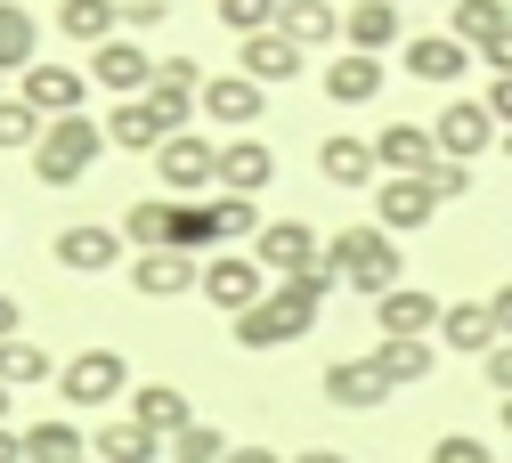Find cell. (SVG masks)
I'll use <instances>...</instances> for the list:
<instances>
[{"label": "cell", "instance_id": "obj_1", "mask_svg": "<svg viewBox=\"0 0 512 463\" xmlns=\"http://www.w3.org/2000/svg\"><path fill=\"white\" fill-rule=\"evenodd\" d=\"M334 285H342V277H334V260H326V269H309V277H293V285H269L261 309H244V317L228 325L236 350H285V342H301L309 325H317V309H326Z\"/></svg>", "mask_w": 512, "mask_h": 463}, {"label": "cell", "instance_id": "obj_2", "mask_svg": "<svg viewBox=\"0 0 512 463\" xmlns=\"http://www.w3.org/2000/svg\"><path fill=\"white\" fill-rule=\"evenodd\" d=\"M326 260H334V277H342L350 293H366V301L399 293V236H391V228H374V220L326 236Z\"/></svg>", "mask_w": 512, "mask_h": 463}, {"label": "cell", "instance_id": "obj_3", "mask_svg": "<svg viewBox=\"0 0 512 463\" xmlns=\"http://www.w3.org/2000/svg\"><path fill=\"white\" fill-rule=\"evenodd\" d=\"M98 155H106V122L66 114V122H49V130H41V147H33V179H41V187H74Z\"/></svg>", "mask_w": 512, "mask_h": 463}, {"label": "cell", "instance_id": "obj_4", "mask_svg": "<svg viewBox=\"0 0 512 463\" xmlns=\"http://www.w3.org/2000/svg\"><path fill=\"white\" fill-rule=\"evenodd\" d=\"M57 399H66L74 415H98V407H114V399H131V358H122V350H82V358H66Z\"/></svg>", "mask_w": 512, "mask_h": 463}, {"label": "cell", "instance_id": "obj_5", "mask_svg": "<svg viewBox=\"0 0 512 463\" xmlns=\"http://www.w3.org/2000/svg\"><path fill=\"white\" fill-rule=\"evenodd\" d=\"M155 171H163L171 204H204V187H220V147L204 139V130H179V139H163Z\"/></svg>", "mask_w": 512, "mask_h": 463}, {"label": "cell", "instance_id": "obj_6", "mask_svg": "<svg viewBox=\"0 0 512 463\" xmlns=\"http://www.w3.org/2000/svg\"><path fill=\"white\" fill-rule=\"evenodd\" d=\"M204 301L236 325L244 309H261V301H269V269H261L252 252H212V260H204Z\"/></svg>", "mask_w": 512, "mask_h": 463}, {"label": "cell", "instance_id": "obj_7", "mask_svg": "<svg viewBox=\"0 0 512 463\" xmlns=\"http://www.w3.org/2000/svg\"><path fill=\"white\" fill-rule=\"evenodd\" d=\"M252 260H261L277 285H293V277H309V269H326V236H317L309 220H269L261 244H252Z\"/></svg>", "mask_w": 512, "mask_h": 463}, {"label": "cell", "instance_id": "obj_8", "mask_svg": "<svg viewBox=\"0 0 512 463\" xmlns=\"http://www.w3.org/2000/svg\"><path fill=\"white\" fill-rule=\"evenodd\" d=\"M431 139H439V155L447 163H480L504 130H496V114H488V98H447L439 106V122H431Z\"/></svg>", "mask_w": 512, "mask_h": 463}, {"label": "cell", "instance_id": "obj_9", "mask_svg": "<svg viewBox=\"0 0 512 463\" xmlns=\"http://www.w3.org/2000/svg\"><path fill=\"white\" fill-rule=\"evenodd\" d=\"M17 98H25L41 122H66V114H82V98H90V65H33V74L17 82Z\"/></svg>", "mask_w": 512, "mask_h": 463}, {"label": "cell", "instance_id": "obj_10", "mask_svg": "<svg viewBox=\"0 0 512 463\" xmlns=\"http://www.w3.org/2000/svg\"><path fill=\"white\" fill-rule=\"evenodd\" d=\"M122 244H131V236H122V228H106V220H74V228H57V269H74V277H106L114 269V260H122Z\"/></svg>", "mask_w": 512, "mask_h": 463}, {"label": "cell", "instance_id": "obj_11", "mask_svg": "<svg viewBox=\"0 0 512 463\" xmlns=\"http://www.w3.org/2000/svg\"><path fill=\"white\" fill-rule=\"evenodd\" d=\"M439 317H447V301L423 293V285H399V293H382V301H374L382 342H431V334H439Z\"/></svg>", "mask_w": 512, "mask_h": 463}, {"label": "cell", "instance_id": "obj_12", "mask_svg": "<svg viewBox=\"0 0 512 463\" xmlns=\"http://www.w3.org/2000/svg\"><path fill=\"white\" fill-rule=\"evenodd\" d=\"M261 114H269V90L252 82V74H236V65L204 82V122H220V130H236V139H244Z\"/></svg>", "mask_w": 512, "mask_h": 463}, {"label": "cell", "instance_id": "obj_13", "mask_svg": "<svg viewBox=\"0 0 512 463\" xmlns=\"http://www.w3.org/2000/svg\"><path fill=\"white\" fill-rule=\"evenodd\" d=\"M374 163H382V179H423V171L439 163L431 122H382V130H374Z\"/></svg>", "mask_w": 512, "mask_h": 463}, {"label": "cell", "instance_id": "obj_14", "mask_svg": "<svg viewBox=\"0 0 512 463\" xmlns=\"http://www.w3.org/2000/svg\"><path fill=\"white\" fill-rule=\"evenodd\" d=\"M131 293L139 301H187V293H204V260H187V252H139L131 260Z\"/></svg>", "mask_w": 512, "mask_h": 463}, {"label": "cell", "instance_id": "obj_15", "mask_svg": "<svg viewBox=\"0 0 512 463\" xmlns=\"http://www.w3.org/2000/svg\"><path fill=\"white\" fill-rule=\"evenodd\" d=\"M90 82L114 90V106H122V98H147V90H155V57H147L139 41H106V49H90Z\"/></svg>", "mask_w": 512, "mask_h": 463}, {"label": "cell", "instance_id": "obj_16", "mask_svg": "<svg viewBox=\"0 0 512 463\" xmlns=\"http://www.w3.org/2000/svg\"><path fill=\"white\" fill-rule=\"evenodd\" d=\"M431 220H439V195H431V179H382V187H374V228L415 236V228H431Z\"/></svg>", "mask_w": 512, "mask_h": 463}, {"label": "cell", "instance_id": "obj_17", "mask_svg": "<svg viewBox=\"0 0 512 463\" xmlns=\"http://www.w3.org/2000/svg\"><path fill=\"white\" fill-rule=\"evenodd\" d=\"M342 49H358V57H382V49H407V25H399V0H358V9H342Z\"/></svg>", "mask_w": 512, "mask_h": 463}, {"label": "cell", "instance_id": "obj_18", "mask_svg": "<svg viewBox=\"0 0 512 463\" xmlns=\"http://www.w3.org/2000/svg\"><path fill=\"white\" fill-rule=\"evenodd\" d=\"M326 399L350 407V415H374L382 399H391V374H382L374 358H334L326 366Z\"/></svg>", "mask_w": 512, "mask_h": 463}, {"label": "cell", "instance_id": "obj_19", "mask_svg": "<svg viewBox=\"0 0 512 463\" xmlns=\"http://www.w3.org/2000/svg\"><path fill=\"white\" fill-rule=\"evenodd\" d=\"M399 57H407V74H415V82H431V90L464 82V65H472V49H464L456 33H415V41L399 49Z\"/></svg>", "mask_w": 512, "mask_h": 463}, {"label": "cell", "instance_id": "obj_20", "mask_svg": "<svg viewBox=\"0 0 512 463\" xmlns=\"http://www.w3.org/2000/svg\"><path fill=\"white\" fill-rule=\"evenodd\" d=\"M131 423H147V431L171 447L187 423H196V407H187V390H179V382H139V390H131Z\"/></svg>", "mask_w": 512, "mask_h": 463}, {"label": "cell", "instance_id": "obj_21", "mask_svg": "<svg viewBox=\"0 0 512 463\" xmlns=\"http://www.w3.org/2000/svg\"><path fill=\"white\" fill-rule=\"evenodd\" d=\"M309 65V49H293L285 33H261V41H236V74H252L261 90H277V82H293Z\"/></svg>", "mask_w": 512, "mask_h": 463}, {"label": "cell", "instance_id": "obj_22", "mask_svg": "<svg viewBox=\"0 0 512 463\" xmlns=\"http://www.w3.org/2000/svg\"><path fill=\"white\" fill-rule=\"evenodd\" d=\"M41 65V17L25 9V0H0V74H33Z\"/></svg>", "mask_w": 512, "mask_h": 463}, {"label": "cell", "instance_id": "obj_23", "mask_svg": "<svg viewBox=\"0 0 512 463\" xmlns=\"http://www.w3.org/2000/svg\"><path fill=\"white\" fill-rule=\"evenodd\" d=\"M269 179H277V155H269L261 139H252V130L220 147V195H261Z\"/></svg>", "mask_w": 512, "mask_h": 463}, {"label": "cell", "instance_id": "obj_24", "mask_svg": "<svg viewBox=\"0 0 512 463\" xmlns=\"http://www.w3.org/2000/svg\"><path fill=\"white\" fill-rule=\"evenodd\" d=\"M439 342H447V350H464V358H488V350L504 342V334H496V309H488V301H447Z\"/></svg>", "mask_w": 512, "mask_h": 463}, {"label": "cell", "instance_id": "obj_25", "mask_svg": "<svg viewBox=\"0 0 512 463\" xmlns=\"http://www.w3.org/2000/svg\"><path fill=\"white\" fill-rule=\"evenodd\" d=\"M382 82H391V74H382V57H358V49H342V57L326 65V98H334V106H374Z\"/></svg>", "mask_w": 512, "mask_h": 463}, {"label": "cell", "instance_id": "obj_26", "mask_svg": "<svg viewBox=\"0 0 512 463\" xmlns=\"http://www.w3.org/2000/svg\"><path fill=\"white\" fill-rule=\"evenodd\" d=\"M163 139H171V130L155 122L147 98H122V106L106 114V147H122V155H163Z\"/></svg>", "mask_w": 512, "mask_h": 463}, {"label": "cell", "instance_id": "obj_27", "mask_svg": "<svg viewBox=\"0 0 512 463\" xmlns=\"http://www.w3.org/2000/svg\"><path fill=\"white\" fill-rule=\"evenodd\" d=\"M317 171H326L334 187H374V139H358V130H334L326 147H317Z\"/></svg>", "mask_w": 512, "mask_h": 463}, {"label": "cell", "instance_id": "obj_28", "mask_svg": "<svg viewBox=\"0 0 512 463\" xmlns=\"http://www.w3.org/2000/svg\"><path fill=\"white\" fill-rule=\"evenodd\" d=\"M57 33L82 41V49L122 41V0H66V9H57Z\"/></svg>", "mask_w": 512, "mask_h": 463}, {"label": "cell", "instance_id": "obj_29", "mask_svg": "<svg viewBox=\"0 0 512 463\" xmlns=\"http://www.w3.org/2000/svg\"><path fill=\"white\" fill-rule=\"evenodd\" d=\"M277 33H285L293 49H326V41H342V9H334V0H285Z\"/></svg>", "mask_w": 512, "mask_h": 463}, {"label": "cell", "instance_id": "obj_30", "mask_svg": "<svg viewBox=\"0 0 512 463\" xmlns=\"http://www.w3.org/2000/svg\"><path fill=\"white\" fill-rule=\"evenodd\" d=\"M25 463H90L82 423H74V415H49V423H33V431H25Z\"/></svg>", "mask_w": 512, "mask_h": 463}, {"label": "cell", "instance_id": "obj_31", "mask_svg": "<svg viewBox=\"0 0 512 463\" xmlns=\"http://www.w3.org/2000/svg\"><path fill=\"white\" fill-rule=\"evenodd\" d=\"M90 455H98V463H155V455H163V439H155L147 423H131V415H122V423H98Z\"/></svg>", "mask_w": 512, "mask_h": 463}, {"label": "cell", "instance_id": "obj_32", "mask_svg": "<svg viewBox=\"0 0 512 463\" xmlns=\"http://www.w3.org/2000/svg\"><path fill=\"white\" fill-rule=\"evenodd\" d=\"M57 374H66V366H57L33 334H17V342H0V382H9V390H41V382H57Z\"/></svg>", "mask_w": 512, "mask_h": 463}, {"label": "cell", "instance_id": "obj_33", "mask_svg": "<svg viewBox=\"0 0 512 463\" xmlns=\"http://www.w3.org/2000/svg\"><path fill=\"white\" fill-rule=\"evenodd\" d=\"M374 366L391 374V390H415V382H431L439 350H431V342H374Z\"/></svg>", "mask_w": 512, "mask_h": 463}, {"label": "cell", "instance_id": "obj_34", "mask_svg": "<svg viewBox=\"0 0 512 463\" xmlns=\"http://www.w3.org/2000/svg\"><path fill=\"white\" fill-rule=\"evenodd\" d=\"M212 228H220V252H236V244H261V204L252 195H212Z\"/></svg>", "mask_w": 512, "mask_h": 463}, {"label": "cell", "instance_id": "obj_35", "mask_svg": "<svg viewBox=\"0 0 512 463\" xmlns=\"http://www.w3.org/2000/svg\"><path fill=\"white\" fill-rule=\"evenodd\" d=\"M122 236L139 252H171V195H139V204L122 212Z\"/></svg>", "mask_w": 512, "mask_h": 463}, {"label": "cell", "instance_id": "obj_36", "mask_svg": "<svg viewBox=\"0 0 512 463\" xmlns=\"http://www.w3.org/2000/svg\"><path fill=\"white\" fill-rule=\"evenodd\" d=\"M171 252H187V260H212V252H220L212 204H171Z\"/></svg>", "mask_w": 512, "mask_h": 463}, {"label": "cell", "instance_id": "obj_37", "mask_svg": "<svg viewBox=\"0 0 512 463\" xmlns=\"http://www.w3.org/2000/svg\"><path fill=\"white\" fill-rule=\"evenodd\" d=\"M504 25H512V9H504V0H456V25H447V33H456L464 49H488Z\"/></svg>", "mask_w": 512, "mask_h": 463}, {"label": "cell", "instance_id": "obj_38", "mask_svg": "<svg viewBox=\"0 0 512 463\" xmlns=\"http://www.w3.org/2000/svg\"><path fill=\"white\" fill-rule=\"evenodd\" d=\"M277 17H285V0H220V25H228L236 41H261V33H277Z\"/></svg>", "mask_w": 512, "mask_h": 463}, {"label": "cell", "instance_id": "obj_39", "mask_svg": "<svg viewBox=\"0 0 512 463\" xmlns=\"http://www.w3.org/2000/svg\"><path fill=\"white\" fill-rule=\"evenodd\" d=\"M41 114L25 106V98H0V155H17V147H41Z\"/></svg>", "mask_w": 512, "mask_h": 463}, {"label": "cell", "instance_id": "obj_40", "mask_svg": "<svg viewBox=\"0 0 512 463\" xmlns=\"http://www.w3.org/2000/svg\"><path fill=\"white\" fill-rule=\"evenodd\" d=\"M163 455H171V463H228V439H220L212 423H187V431H179Z\"/></svg>", "mask_w": 512, "mask_h": 463}, {"label": "cell", "instance_id": "obj_41", "mask_svg": "<svg viewBox=\"0 0 512 463\" xmlns=\"http://www.w3.org/2000/svg\"><path fill=\"white\" fill-rule=\"evenodd\" d=\"M423 463H496V455H488V439H472V431H447V439H431Z\"/></svg>", "mask_w": 512, "mask_h": 463}, {"label": "cell", "instance_id": "obj_42", "mask_svg": "<svg viewBox=\"0 0 512 463\" xmlns=\"http://www.w3.org/2000/svg\"><path fill=\"white\" fill-rule=\"evenodd\" d=\"M155 82H163V90H187V98H204V82H212V74H204L196 57H163V65H155Z\"/></svg>", "mask_w": 512, "mask_h": 463}, {"label": "cell", "instance_id": "obj_43", "mask_svg": "<svg viewBox=\"0 0 512 463\" xmlns=\"http://www.w3.org/2000/svg\"><path fill=\"white\" fill-rule=\"evenodd\" d=\"M423 179H431V195H439V204H456V195H472V163H447V155H439V163H431Z\"/></svg>", "mask_w": 512, "mask_h": 463}, {"label": "cell", "instance_id": "obj_44", "mask_svg": "<svg viewBox=\"0 0 512 463\" xmlns=\"http://www.w3.org/2000/svg\"><path fill=\"white\" fill-rule=\"evenodd\" d=\"M171 17V0H122V25H131V33H155Z\"/></svg>", "mask_w": 512, "mask_h": 463}, {"label": "cell", "instance_id": "obj_45", "mask_svg": "<svg viewBox=\"0 0 512 463\" xmlns=\"http://www.w3.org/2000/svg\"><path fill=\"white\" fill-rule=\"evenodd\" d=\"M480 366H488V390H504V399H512V342H496Z\"/></svg>", "mask_w": 512, "mask_h": 463}, {"label": "cell", "instance_id": "obj_46", "mask_svg": "<svg viewBox=\"0 0 512 463\" xmlns=\"http://www.w3.org/2000/svg\"><path fill=\"white\" fill-rule=\"evenodd\" d=\"M480 57H488V74H496V82H504V74H512V25H504V33H496V41H488V49H480Z\"/></svg>", "mask_w": 512, "mask_h": 463}, {"label": "cell", "instance_id": "obj_47", "mask_svg": "<svg viewBox=\"0 0 512 463\" xmlns=\"http://www.w3.org/2000/svg\"><path fill=\"white\" fill-rule=\"evenodd\" d=\"M488 114H496V130H512V74L488 82Z\"/></svg>", "mask_w": 512, "mask_h": 463}, {"label": "cell", "instance_id": "obj_48", "mask_svg": "<svg viewBox=\"0 0 512 463\" xmlns=\"http://www.w3.org/2000/svg\"><path fill=\"white\" fill-rule=\"evenodd\" d=\"M25 334V309H17V293H0V342H17Z\"/></svg>", "mask_w": 512, "mask_h": 463}, {"label": "cell", "instance_id": "obj_49", "mask_svg": "<svg viewBox=\"0 0 512 463\" xmlns=\"http://www.w3.org/2000/svg\"><path fill=\"white\" fill-rule=\"evenodd\" d=\"M488 309H496V334H504V342H512V285H504V293H496V301H488Z\"/></svg>", "mask_w": 512, "mask_h": 463}, {"label": "cell", "instance_id": "obj_50", "mask_svg": "<svg viewBox=\"0 0 512 463\" xmlns=\"http://www.w3.org/2000/svg\"><path fill=\"white\" fill-rule=\"evenodd\" d=\"M228 463H285L277 447H228Z\"/></svg>", "mask_w": 512, "mask_h": 463}, {"label": "cell", "instance_id": "obj_51", "mask_svg": "<svg viewBox=\"0 0 512 463\" xmlns=\"http://www.w3.org/2000/svg\"><path fill=\"white\" fill-rule=\"evenodd\" d=\"M0 463H25V431H0Z\"/></svg>", "mask_w": 512, "mask_h": 463}, {"label": "cell", "instance_id": "obj_52", "mask_svg": "<svg viewBox=\"0 0 512 463\" xmlns=\"http://www.w3.org/2000/svg\"><path fill=\"white\" fill-rule=\"evenodd\" d=\"M293 463H350L342 447H309V455H293Z\"/></svg>", "mask_w": 512, "mask_h": 463}, {"label": "cell", "instance_id": "obj_53", "mask_svg": "<svg viewBox=\"0 0 512 463\" xmlns=\"http://www.w3.org/2000/svg\"><path fill=\"white\" fill-rule=\"evenodd\" d=\"M9 407H17V390H9V382H0V431H9Z\"/></svg>", "mask_w": 512, "mask_h": 463}, {"label": "cell", "instance_id": "obj_54", "mask_svg": "<svg viewBox=\"0 0 512 463\" xmlns=\"http://www.w3.org/2000/svg\"><path fill=\"white\" fill-rule=\"evenodd\" d=\"M504 439H512V399H504Z\"/></svg>", "mask_w": 512, "mask_h": 463}, {"label": "cell", "instance_id": "obj_55", "mask_svg": "<svg viewBox=\"0 0 512 463\" xmlns=\"http://www.w3.org/2000/svg\"><path fill=\"white\" fill-rule=\"evenodd\" d=\"M334 9H358V0H334Z\"/></svg>", "mask_w": 512, "mask_h": 463}, {"label": "cell", "instance_id": "obj_56", "mask_svg": "<svg viewBox=\"0 0 512 463\" xmlns=\"http://www.w3.org/2000/svg\"><path fill=\"white\" fill-rule=\"evenodd\" d=\"M504 155H512V130H504Z\"/></svg>", "mask_w": 512, "mask_h": 463}, {"label": "cell", "instance_id": "obj_57", "mask_svg": "<svg viewBox=\"0 0 512 463\" xmlns=\"http://www.w3.org/2000/svg\"><path fill=\"white\" fill-rule=\"evenodd\" d=\"M447 9H456V0H447Z\"/></svg>", "mask_w": 512, "mask_h": 463}, {"label": "cell", "instance_id": "obj_58", "mask_svg": "<svg viewBox=\"0 0 512 463\" xmlns=\"http://www.w3.org/2000/svg\"><path fill=\"white\" fill-rule=\"evenodd\" d=\"M90 463H98V455H90Z\"/></svg>", "mask_w": 512, "mask_h": 463}]
</instances>
